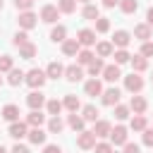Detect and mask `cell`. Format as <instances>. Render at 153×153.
<instances>
[{
	"instance_id": "1",
	"label": "cell",
	"mask_w": 153,
	"mask_h": 153,
	"mask_svg": "<svg viewBox=\"0 0 153 153\" xmlns=\"http://www.w3.org/2000/svg\"><path fill=\"white\" fill-rule=\"evenodd\" d=\"M45 79H48L45 69H38V67L29 69V72H26V76H24V81H26V84H29L31 88H41V86L45 84Z\"/></svg>"
},
{
	"instance_id": "2",
	"label": "cell",
	"mask_w": 153,
	"mask_h": 153,
	"mask_svg": "<svg viewBox=\"0 0 153 153\" xmlns=\"http://www.w3.org/2000/svg\"><path fill=\"white\" fill-rule=\"evenodd\" d=\"M124 88H127L129 93H139V91L143 88V76H141L139 72L127 74V76H124Z\"/></svg>"
},
{
	"instance_id": "3",
	"label": "cell",
	"mask_w": 153,
	"mask_h": 153,
	"mask_svg": "<svg viewBox=\"0 0 153 153\" xmlns=\"http://www.w3.org/2000/svg\"><path fill=\"white\" fill-rule=\"evenodd\" d=\"M96 139H98V136H96L93 131H86V129H84V131L76 134V146H79L81 151H91V148L96 146Z\"/></svg>"
},
{
	"instance_id": "4",
	"label": "cell",
	"mask_w": 153,
	"mask_h": 153,
	"mask_svg": "<svg viewBox=\"0 0 153 153\" xmlns=\"http://www.w3.org/2000/svg\"><path fill=\"white\" fill-rule=\"evenodd\" d=\"M60 14L62 12L57 10V5H43L41 7V22H45V24H55Z\"/></svg>"
},
{
	"instance_id": "5",
	"label": "cell",
	"mask_w": 153,
	"mask_h": 153,
	"mask_svg": "<svg viewBox=\"0 0 153 153\" xmlns=\"http://www.w3.org/2000/svg\"><path fill=\"white\" fill-rule=\"evenodd\" d=\"M45 103H48V100H45V96L41 93V88H33V91L26 96V105H29L31 110H41Z\"/></svg>"
},
{
	"instance_id": "6",
	"label": "cell",
	"mask_w": 153,
	"mask_h": 153,
	"mask_svg": "<svg viewBox=\"0 0 153 153\" xmlns=\"http://www.w3.org/2000/svg\"><path fill=\"white\" fill-rule=\"evenodd\" d=\"M129 141V134H127V127H122V124H117V127H112V131H110V143H115V146H124Z\"/></svg>"
},
{
	"instance_id": "7",
	"label": "cell",
	"mask_w": 153,
	"mask_h": 153,
	"mask_svg": "<svg viewBox=\"0 0 153 153\" xmlns=\"http://www.w3.org/2000/svg\"><path fill=\"white\" fill-rule=\"evenodd\" d=\"M7 134H10L12 139H17V141H19V139H24V136L29 134V124H26V122H19V120H17V122H10Z\"/></svg>"
},
{
	"instance_id": "8",
	"label": "cell",
	"mask_w": 153,
	"mask_h": 153,
	"mask_svg": "<svg viewBox=\"0 0 153 153\" xmlns=\"http://www.w3.org/2000/svg\"><path fill=\"white\" fill-rule=\"evenodd\" d=\"M17 22H19V26H22L24 31H29V29H33V26L38 24V17H36L31 10H26V12H19V19H17Z\"/></svg>"
},
{
	"instance_id": "9",
	"label": "cell",
	"mask_w": 153,
	"mask_h": 153,
	"mask_svg": "<svg viewBox=\"0 0 153 153\" xmlns=\"http://www.w3.org/2000/svg\"><path fill=\"white\" fill-rule=\"evenodd\" d=\"M120 96H122V91L112 86V88H105V91L100 93V100H103V105H110V108H112V105L120 103Z\"/></svg>"
},
{
	"instance_id": "10",
	"label": "cell",
	"mask_w": 153,
	"mask_h": 153,
	"mask_svg": "<svg viewBox=\"0 0 153 153\" xmlns=\"http://www.w3.org/2000/svg\"><path fill=\"white\" fill-rule=\"evenodd\" d=\"M65 79L72 81V84L81 81V79H84V67H81V65H69V67H65Z\"/></svg>"
},
{
	"instance_id": "11",
	"label": "cell",
	"mask_w": 153,
	"mask_h": 153,
	"mask_svg": "<svg viewBox=\"0 0 153 153\" xmlns=\"http://www.w3.org/2000/svg\"><path fill=\"white\" fill-rule=\"evenodd\" d=\"M146 108H148V100L143 98V96H131V100H129V110L134 112V115H143L146 112Z\"/></svg>"
},
{
	"instance_id": "12",
	"label": "cell",
	"mask_w": 153,
	"mask_h": 153,
	"mask_svg": "<svg viewBox=\"0 0 153 153\" xmlns=\"http://www.w3.org/2000/svg\"><path fill=\"white\" fill-rule=\"evenodd\" d=\"M79 50H81V43H79L76 38H65V41H62V53H65L67 57H76Z\"/></svg>"
},
{
	"instance_id": "13",
	"label": "cell",
	"mask_w": 153,
	"mask_h": 153,
	"mask_svg": "<svg viewBox=\"0 0 153 153\" xmlns=\"http://www.w3.org/2000/svg\"><path fill=\"white\" fill-rule=\"evenodd\" d=\"M110 131H112V124H110L108 120H96V122H93V134H96L98 139L110 136Z\"/></svg>"
},
{
	"instance_id": "14",
	"label": "cell",
	"mask_w": 153,
	"mask_h": 153,
	"mask_svg": "<svg viewBox=\"0 0 153 153\" xmlns=\"http://www.w3.org/2000/svg\"><path fill=\"white\" fill-rule=\"evenodd\" d=\"M76 41H79L84 48H91V45L96 43V31H93V29H81V31L76 33Z\"/></svg>"
},
{
	"instance_id": "15",
	"label": "cell",
	"mask_w": 153,
	"mask_h": 153,
	"mask_svg": "<svg viewBox=\"0 0 153 153\" xmlns=\"http://www.w3.org/2000/svg\"><path fill=\"white\" fill-rule=\"evenodd\" d=\"M129 43H131V33L129 31H124V29L115 31V36H112V45L115 48H127Z\"/></svg>"
},
{
	"instance_id": "16",
	"label": "cell",
	"mask_w": 153,
	"mask_h": 153,
	"mask_svg": "<svg viewBox=\"0 0 153 153\" xmlns=\"http://www.w3.org/2000/svg\"><path fill=\"white\" fill-rule=\"evenodd\" d=\"M151 36H153V26H148V24H136L134 26V38H139L141 43L148 41Z\"/></svg>"
},
{
	"instance_id": "17",
	"label": "cell",
	"mask_w": 153,
	"mask_h": 153,
	"mask_svg": "<svg viewBox=\"0 0 153 153\" xmlns=\"http://www.w3.org/2000/svg\"><path fill=\"white\" fill-rule=\"evenodd\" d=\"M129 65H131V69H134V72H139V74H141V72H146V69H148V57H143L141 53H139V55H131Z\"/></svg>"
},
{
	"instance_id": "18",
	"label": "cell",
	"mask_w": 153,
	"mask_h": 153,
	"mask_svg": "<svg viewBox=\"0 0 153 153\" xmlns=\"http://www.w3.org/2000/svg\"><path fill=\"white\" fill-rule=\"evenodd\" d=\"M112 53H115L112 41H100V43H96V55H98V57H110Z\"/></svg>"
},
{
	"instance_id": "19",
	"label": "cell",
	"mask_w": 153,
	"mask_h": 153,
	"mask_svg": "<svg viewBox=\"0 0 153 153\" xmlns=\"http://www.w3.org/2000/svg\"><path fill=\"white\" fill-rule=\"evenodd\" d=\"M122 76V72H120V65H105V69H103V79L105 81H117Z\"/></svg>"
},
{
	"instance_id": "20",
	"label": "cell",
	"mask_w": 153,
	"mask_h": 153,
	"mask_svg": "<svg viewBox=\"0 0 153 153\" xmlns=\"http://www.w3.org/2000/svg\"><path fill=\"white\" fill-rule=\"evenodd\" d=\"M84 91H86V96H100V93H103V84L93 76V79H88V81L84 84Z\"/></svg>"
},
{
	"instance_id": "21",
	"label": "cell",
	"mask_w": 153,
	"mask_h": 153,
	"mask_svg": "<svg viewBox=\"0 0 153 153\" xmlns=\"http://www.w3.org/2000/svg\"><path fill=\"white\" fill-rule=\"evenodd\" d=\"M19 105H14V103H7L5 108H2V117L7 120V122H17L19 120Z\"/></svg>"
},
{
	"instance_id": "22",
	"label": "cell",
	"mask_w": 153,
	"mask_h": 153,
	"mask_svg": "<svg viewBox=\"0 0 153 153\" xmlns=\"http://www.w3.org/2000/svg\"><path fill=\"white\" fill-rule=\"evenodd\" d=\"M45 131L41 129V127H33V129H29V134H26V139L31 141V143H36V146H41V143H45Z\"/></svg>"
},
{
	"instance_id": "23",
	"label": "cell",
	"mask_w": 153,
	"mask_h": 153,
	"mask_svg": "<svg viewBox=\"0 0 153 153\" xmlns=\"http://www.w3.org/2000/svg\"><path fill=\"white\" fill-rule=\"evenodd\" d=\"M36 53H38V48H36V43H24V45H19V57H24V60H33L36 57Z\"/></svg>"
},
{
	"instance_id": "24",
	"label": "cell",
	"mask_w": 153,
	"mask_h": 153,
	"mask_svg": "<svg viewBox=\"0 0 153 153\" xmlns=\"http://www.w3.org/2000/svg\"><path fill=\"white\" fill-rule=\"evenodd\" d=\"M45 74H48V79H60V76H65V67L60 62H50L45 67Z\"/></svg>"
},
{
	"instance_id": "25",
	"label": "cell",
	"mask_w": 153,
	"mask_h": 153,
	"mask_svg": "<svg viewBox=\"0 0 153 153\" xmlns=\"http://www.w3.org/2000/svg\"><path fill=\"white\" fill-rule=\"evenodd\" d=\"M43 122H45V115H43L41 110H31V112L26 115V124H29V127H41Z\"/></svg>"
},
{
	"instance_id": "26",
	"label": "cell",
	"mask_w": 153,
	"mask_h": 153,
	"mask_svg": "<svg viewBox=\"0 0 153 153\" xmlns=\"http://www.w3.org/2000/svg\"><path fill=\"white\" fill-rule=\"evenodd\" d=\"M65 38H67V26H62V24L53 26V31H50V41H53V43H62Z\"/></svg>"
},
{
	"instance_id": "27",
	"label": "cell",
	"mask_w": 153,
	"mask_h": 153,
	"mask_svg": "<svg viewBox=\"0 0 153 153\" xmlns=\"http://www.w3.org/2000/svg\"><path fill=\"white\" fill-rule=\"evenodd\" d=\"M24 76H26V74H24L22 69H14V67H12V69L7 72V84H10V86H19V84L24 81Z\"/></svg>"
},
{
	"instance_id": "28",
	"label": "cell",
	"mask_w": 153,
	"mask_h": 153,
	"mask_svg": "<svg viewBox=\"0 0 153 153\" xmlns=\"http://www.w3.org/2000/svg\"><path fill=\"white\" fill-rule=\"evenodd\" d=\"M67 124L74 129V131H84V124H86V120L81 117V115H76V112H72L69 117H67Z\"/></svg>"
},
{
	"instance_id": "29",
	"label": "cell",
	"mask_w": 153,
	"mask_h": 153,
	"mask_svg": "<svg viewBox=\"0 0 153 153\" xmlns=\"http://www.w3.org/2000/svg\"><path fill=\"white\" fill-rule=\"evenodd\" d=\"M65 129V122L60 120V115H50V120H48V131L50 134H60Z\"/></svg>"
},
{
	"instance_id": "30",
	"label": "cell",
	"mask_w": 153,
	"mask_h": 153,
	"mask_svg": "<svg viewBox=\"0 0 153 153\" xmlns=\"http://www.w3.org/2000/svg\"><path fill=\"white\" fill-rule=\"evenodd\" d=\"M81 17L84 19H91V22H96L98 17H100V10H98V5H84V12H81Z\"/></svg>"
},
{
	"instance_id": "31",
	"label": "cell",
	"mask_w": 153,
	"mask_h": 153,
	"mask_svg": "<svg viewBox=\"0 0 153 153\" xmlns=\"http://www.w3.org/2000/svg\"><path fill=\"white\" fill-rule=\"evenodd\" d=\"M93 60H96V53H91L88 48H84V50L76 53V62H79V65H86V67H88Z\"/></svg>"
},
{
	"instance_id": "32",
	"label": "cell",
	"mask_w": 153,
	"mask_h": 153,
	"mask_svg": "<svg viewBox=\"0 0 153 153\" xmlns=\"http://www.w3.org/2000/svg\"><path fill=\"white\" fill-rule=\"evenodd\" d=\"M103 69H105V62H103V57H96L88 67H86V72L91 74V76H98V74H103Z\"/></svg>"
},
{
	"instance_id": "33",
	"label": "cell",
	"mask_w": 153,
	"mask_h": 153,
	"mask_svg": "<svg viewBox=\"0 0 153 153\" xmlns=\"http://www.w3.org/2000/svg\"><path fill=\"white\" fill-rule=\"evenodd\" d=\"M62 105H65L69 112H76V110L81 108V103H79V98H76L74 93H67V96H65V100H62Z\"/></svg>"
},
{
	"instance_id": "34",
	"label": "cell",
	"mask_w": 153,
	"mask_h": 153,
	"mask_svg": "<svg viewBox=\"0 0 153 153\" xmlns=\"http://www.w3.org/2000/svg\"><path fill=\"white\" fill-rule=\"evenodd\" d=\"M81 117H84L86 122H96V120H98V108L91 105V103L84 105V108H81Z\"/></svg>"
},
{
	"instance_id": "35",
	"label": "cell",
	"mask_w": 153,
	"mask_h": 153,
	"mask_svg": "<svg viewBox=\"0 0 153 153\" xmlns=\"http://www.w3.org/2000/svg\"><path fill=\"white\" fill-rule=\"evenodd\" d=\"M112 57H115V65H127V62L131 60V55H129L127 48H117V50L112 53Z\"/></svg>"
},
{
	"instance_id": "36",
	"label": "cell",
	"mask_w": 153,
	"mask_h": 153,
	"mask_svg": "<svg viewBox=\"0 0 153 153\" xmlns=\"http://www.w3.org/2000/svg\"><path fill=\"white\" fill-rule=\"evenodd\" d=\"M129 127H131L134 131H143V129L148 127V122H146V117H143V115H134V117H131V122H129Z\"/></svg>"
},
{
	"instance_id": "37",
	"label": "cell",
	"mask_w": 153,
	"mask_h": 153,
	"mask_svg": "<svg viewBox=\"0 0 153 153\" xmlns=\"http://www.w3.org/2000/svg\"><path fill=\"white\" fill-rule=\"evenodd\" d=\"M57 10L62 14H72L76 10V0H57Z\"/></svg>"
},
{
	"instance_id": "38",
	"label": "cell",
	"mask_w": 153,
	"mask_h": 153,
	"mask_svg": "<svg viewBox=\"0 0 153 153\" xmlns=\"http://www.w3.org/2000/svg\"><path fill=\"white\" fill-rule=\"evenodd\" d=\"M62 108H65V105H62L57 98H50V100L45 103V110H48V115H60V112H62Z\"/></svg>"
},
{
	"instance_id": "39",
	"label": "cell",
	"mask_w": 153,
	"mask_h": 153,
	"mask_svg": "<svg viewBox=\"0 0 153 153\" xmlns=\"http://www.w3.org/2000/svg\"><path fill=\"white\" fill-rule=\"evenodd\" d=\"M136 7H139V2H136V0H120V10H122L124 14H134V12H136Z\"/></svg>"
},
{
	"instance_id": "40",
	"label": "cell",
	"mask_w": 153,
	"mask_h": 153,
	"mask_svg": "<svg viewBox=\"0 0 153 153\" xmlns=\"http://www.w3.org/2000/svg\"><path fill=\"white\" fill-rule=\"evenodd\" d=\"M110 31V19L108 17H98L96 19V33H108Z\"/></svg>"
},
{
	"instance_id": "41",
	"label": "cell",
	"mask_w": 153,
	"mask_h": 153,
	"mask_svg": "<svg viewBox=\"0 0 153 153\" xmlns=\"http://www.w3.org/2000/svg\"><path fill=\"white\" fill-rule=\"evenodd\" d=\"M129 112H131V110H129V105H120V103L115 105V120H120V122H122V120H127V117H129Z\"/></svg>"
},
{
	"instance_id": "42",
	"label": "cell",
	"mask_w": 153,
	"mask_h": 153,
	"mask_svg": "<svg viewBox=\"0 0 153 153\" xmlns=\"http://www.w3.org/2000/svg\"><path fill=\"white\" fill-rule=\"evenodd\" d=\"M24 43H29V36H26V31L22 29V31H17V33H14L12 45H17V48H19V45H24Z\"/></svg>"
},
{
	"instance_id": "43",
	"label": "cell",
	"mask_w": 153,
	"mask_h": 153,
	"mask_svg": "<svg viewBox=\"0 0 153 153\" xmlns=\"http://www.w3.org/2000/svg\"><path fill=\"white\" fill-rule=\"evenodd\" d=\"M12 67H14L12 57H10V55H0V74H2V72H10Z\"/></svg>"
},
{
	"instance_id": "44",
	"label": "cell",
	"mask_w": 153,
	"mask_h": 153,
	"mask_svg": "<svg viewBox=\"0 0 153 153\" xmlns=\"http://www.w3.org/2000/svg\"><path fill=\"white\" fill-rule=\"evenodd\" d=\"M93 151H96V153H112V143L100 141V143H96V146H93Z\"/></svg>"
},
{
	"instance_id": "45",
	"label": "cell",
	"mask_w": 153,
	"mask_h": 153,
	"mask_svg": "<svg viewBox=\"0 0 153 153\" xmlns=\"http://www.w3.org/2000/svg\"><path fill=\"white\" fill-rule=\"evenodd\" d=\"M14 7H17L19 12H26V10L33 7V0H14Z\"/></svg>"
},
{
	"instance_id": "46",
	"label": "cell",
	"mask_w": 153,
	"mask_h": 153,
	"mask_svg": "<svg viewBox=\"0 0 153 153\" xmlns=\"http://www.w3.org/2000/svg\"><path fill=\"white\" fill-rule=\"evenodd\" d=\"M141 141H143V146H153V127L148 129H143V136H141Z\"/></svg>"
},
{
	"instance_id": "47",
	"label": "cell",
	"mask_w": 153,
	"mask_h": 153,
	"mask_svg": "<svg viewBox=\"0 0 153 153\" xmlns=\"http://www.w3.org/2000/svg\"><path fill=\"white\" fill-rule=\"evenodd\" d=\"M141 55H143V57H153V43H151V41H143V45H141Z\"/></svg>"
},
{
	"instance_id": "48",
	"label": "cell",
	"mask_w": 153,
	"mask_h": 153,
	"mask_svg": "<svg viewBox=\"0 0 153 153\" xmlns=\"http://www.w3.org/2000/svg\"><path fill=\"white\" fill-rule=\"evenodd\" d=\"M124 153H141V148H139L136 143H131V141H127V143H124Z\"/></svg>"
},
{
	"instance_id": "49",
	"label": "cell",
	"mask_w": 153,
	"mask_h": 153,
	"mask_svg": "<svg viewBox=\"0 0 153 153\" xmlns=\"http://www.w3.org/2000/svg\"><path fill=\"white\" fill-rule=\"evenodd\" d=\"M43 153H62V148H60L57 143H48V146L43 148Z\"/></svg>"
},
{
	"instance_id": "50",
	"label": "cell",
	"mask_w": 153,
	"mask_h": 153,
	"mask_svg": "<svg viewBox=\"0 0 153 153\" xmlns=\"http://www.w3.org/2000/svg\"><path fill=\"white\" fill-rule=\"evenodd\" d=\"M12 153H31V151H29L26 146H22V143H14V146H12Z\"/></svg>"
},
{
	"instance_id": "51",
	"label": "cell",
	"mask_w": 153,
	"mask_h": 153,
	"mask_svg": "<svg viewBox=\"0 0 153 153\" xmlns=\"http://www.w3.org/2000/svg\"><path fill=\"white\" fill-rule=\"evenodd\" d=\"M146 24L153 26V7H148V12H146Z\"/></svg>"
},
{
	"instance_id": "52",
	"label": "cell",
	"mask_w": 153,
	"mask_h": 153,
	"mask_svg": "<svg viewBox=\"0 0 153 153\" xmlns=\"http://www.w3.org/2000/svg\"><path fill=\"white\" fill-rule=\"evenodd\" d=\"M115 5H120V0H103V7H115Z\"/></svg>"
},
{
	"instance_id": "53",
	"label": "cell",
	"mask_w": 153,
	"mask_h": 153,
	"mask_svg": "<svg viewBox=\"0 0 153 153\" xmlns=\"http://www.w3.org/2000/svg\"><path fill=\"white\" fill-rule=\"evenodd\" d=\"M76 2H81V5H88V2H91V0H76Z\"/></svg>"
},
{
	"instance_id": "54",
	"label": "cell",
	"mask_w": 153,
	"mask_h": 153,
	"mask_svg": "<svg viewBox=\"0 0 153 153\" xmlns=\"http://www.w3.org/2000/svg\"><path fill=\"white\" fill-rule=\"evenodd\" d=\"M0 153H7V148H5V146H0Z\"/></svg>"
},
{
	"instance_id": "55",
	"label": "cell",
	"mask_w": 153,
	"mask_h": 153,
	"mask_svg": "<svg viewBox=\"0 0 153 153\" xmlns=\"http://www.w3.org/2000/svg\"><path fill=\"white\" fill-rule=\"evenodd\" d=\"M0 86H2V76H0Z\"/></svg>"
},
{
	"instance_id": "56",
	"label": "cell",
	"mask_w": 153,
	"mask_h": 153,
	"mask_svg": "<svg viewBox=\"0 0 153 153\" xmlns=\"http://www.w3.org/2000/svg\"><path fill=\"white\" fill-rule=\"evenodd\" d=\"M0 10H2V0H0Z\"/></svg>"
},
{
	"instance_id": "57",
	"label": "cell",
	"mask_w": 153,
	"mask_h": 153,
	"mask_svg": "<svg viewBox=\"0 0 153 153\" xmlns=\"http://www.w3.org/2000/svg\"><path fill=\"white\" fill-rule=\"evenodd\" d=\"M112 153H117V151H112Z\"/></svg>"
},
{
	"instance_id": "58",
	"label": "cell",
	"mask_w": 153,
	"mask_h": 153,
	"mask_svg": "<svg viewBox=\"0 0 153 153\" xmlns=\"http://www.w3.org/2000/svg\"><path fill=\"white\" fill-rule=\"evenodd\" d=\"M151 81H153V76H151Z\"/></svg>"
}]
</instances>
